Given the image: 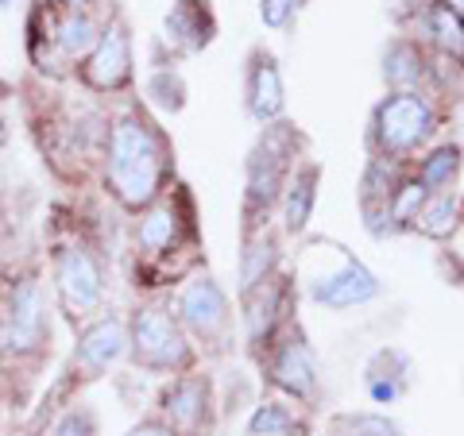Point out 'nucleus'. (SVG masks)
<instances>
[{
  "instance_id": "nucleus-22",
  "label": "nucleus",
  "mask_w": 464,
  "mask_h": 436,
  "mask_svg": "<svg viewBox=\"0 0 464 436\" xmlns=\"http://www.w3.org/2000/svg\"><path fill=\"white\" fill-rule=\"evenodd\" d=\"M275 263H279V247H275L271 236H248L244 243V255H240V289L248 294V289L264 286L271 274H275Z\"/></svg>"
},
{
  "instance_id": "nucleus-7",
  "label": "nucleus",
  "mask_w": 464,
  "mask_h": 436,
  "mask_svg": "<svg viewBox=\"0 0 464 436\" xmlns=\"http://www.w3.org/2000/svg\"><path fill=\"white\" fill-rule=\"evenodd\" d=\"M174 317H179L186 336H194L198 344H206V347L228 344L232 309H228L225 289L217 286L209 274H198V279H190L179 289V298H174Z\"/></svg>"
},
{
  "instance_id": "nucleus-21",
  "label": "nucleus",
  "mask_w": 464,
  "mask_h": 436,
  "mask_svg": "<svg viewBox=\"0 0 464 436\" xmlns=\"http://www.w3.org/2000/svg\"><path fill=\"white\" fill-rule=\"evenodd\" d=\"M248 436H306V417H302L295 405L267 398V402H259L256 413L248 417Z\"/></svg>"
},
{
  "instance_id": "nucleus-3",
  "label": "nucleus",
  "mask_w": 464,
  "mask_h": 436,
  "mask_svg": "<svg viewBox=\"0 0 464 436\" xmlns=\"http://www.w3.org/2000/svg\"><path fill=\"white\" fill-rule=\"evenodd\" d=\"M295 174V128L267 124L259 143L248 155V185H244V216H248V236H259V221L283 201V190Z\"/></svg>"
},
{
  "instance_id": "nucleus-27",
  "label": "nucleus",
  "mask_w": 464,
  "mask_h": 436,
  "mask_svg": "<svg viewBox=\"0 0 464 436\" xmlns=\"http://www.w3.org/2000/svg\"><path fill=\"white\" fill-rule=\"evenodd\" d=\"M337 429L348 436H399V425L383 413H348L337 421Z\"/></svg>"
},
{
  "instance_id": "nucleus-10",
  "label": "nucleus",
  "mask_w": 464,
  "mask_h": 436,
  "mask_svg": "<svg viewBox=\"0 0 464 436\" xmlns=\"http://www.w3.org/2000/svg\"><path fill=\"white\" fill-rule=\"evenodd\" d=\"M82 81L97 93H121L124 85H132V39L124 24H109L101 32L97 47L85 54Z\"/></svg>"
},
{
  "instance_id": "nucleus-23",
  "label": "nucleus",
  "mask_w": 464,
  "mask_h": 436,
  "mask_svg": "<svg viewBox=\"0 0 464 436\" xmlns=\"http://www.w3.org/2000/svg\"><path fill=\"white\" fill-rule=\"evenodd\" d=\"M418 178H422V185L430 194H449L460 174V147L457 143H441V147H433L422 163H418Z\"/></svg>"
},
{
  "instance_id": "nucleus-13",
  "label": "nucleus",
  "mask_w": 464,
  "mask_h": 436,
  "mask_svg": "<svg viewBox=\"0 0 464 436\" xmlns=\"http://www.w3.org/2000/svg\"><path fill=\"white\" fill-rule=\"evenodd\" d=\"M159 405H163V421L179 436H198L209 417V383L201 374H179L163 390Z\"/></svg>"
},
{
  "instance_id": "nucleus-8",
  "label": "nucleus",
  "mask_w": 464,
  "mask_h": 436,
  "mask_svg": "<svg viewBox=\"0 0 464 436\" xmlns=\"http://www.w3.org/2000/svg\"><path fill=\"white\" fill-rule=\"evenodd\" d=\"M51 340V321H47V305H43L39 282L24 279L12 286L8 305L0 313V352L5 355H39Z\"/></svg>"
},
{
  "instance_id": "nucleus-32",
  "label": "nucleus",
  "mask_w": 464,
  "mask_h": 436,
  "mask_svg": "<svg viewBox=\"0 0 464 436\" xmlns=\"http://www.w3.org/2000/svg\"><path fill=\"white\" fill-rule=\"evenodd\" d=\"M445 5H453V8L460 12V16H464V0H445Z\"/></svg>"
},
{
  "instance_id": "nucleus-1",
  "label": "nucleus",
  "mask_w": 464,
  "mask_h": 436,
  "mask_svg": "<svg viewBox=\"0 0 464 436\" xmlns=\"http://www.w3.org/2000/svg\"><path fill=\"white\" fill-rule=\"evenodd\" d=\"M170 174L167 136L140 109L121 112L105 136V182L124 209L143 213L163 197Z\"/></svg>"
},
{
  "instance_id": "nucleus-20",
  "label": "nucleus",
  "mask_w": 464,
  "mask_h": 436,
  "mask_svg": "<svg viewBox=\"0 0 464 436\" xmlns=\"http://www.w3.org/2000/svg\"><path fill=\"white\" fill-rule=\"evenodd\" d=\"M422 27H426L430 43L441 54H449V58H460L464 54V16H460L453 5H445V0H433V5L426 8V16H422Z\"/></svg>"
},
{
  "instance_id": "nucleus-24",
  "label": "nucleus",
  "mask_w": 464,
  "mask_h": 436,
  "mask_svg": "<svg viewBox=\"0 0 464 436\" xmlns=\"http://www.w3.org/2000/svg\"><path fill=\"white\" fill-rule=\"evenodd\" d=\"M453 228H457V197L453 194H430V201L411 221V232L430 236V240H449Z\"/></svg>"
},
{
  "instance_id": "nucleus-34",
  "label": "nucleus",
  "mask_w": 464,
  "mask_h": 436,
  "mask_svg": "<svg viewBox=\"0 0 464 436\" xmlns=\"http://www.w3.org/2000/svg\"><path fill=\"white\" fill-rule=\"evenodd\" d=\"M8 5H12V0H0V12H5V8H8Z\"/></svg>"
},
{
  "instance_id": "nucleus-28",
  "label": "nucleus",
  "mask_w": 464,
  "mask_h": 436,
  "mask_svg": "<svg viewBox=\"0 0 464 436\" xmlns=\"http://www.w3.org/2000/svg\"><path fill=\"white\" fill-rule=\"evenodd\" d=\"M298 0H259V20H264L271 32H283V27L295 20Z\"/></svg>"
},
{
  "instance_id": "nucleus-25",
  "label": "nucleus",
  "mask_w": 464,
  "mask_h": 436,
  "mask_svg": "<svg viewBox=\"0 0 464 436\" xmlns=\"http://www.w3.org/2000/svg\"><path fill=\"white\" fill-rule=\"evenodd\" d=\"M430 201V190L422 185V178L418 174H402V182L395 185V194H391L387 201V213H391V224L399 228H411V221L418 216V209H422Z\"/></svg>"
},
{
  "instance_id": "nucleus-30",
  "label": "nucleus",
  "mask_w": 464,
  "mask_h": 436,
  "mask_svg": "<svg viewBox=\"0 0 464 436\" xmlns=\"http://www.w3.org/2000/svg\"><path fill=\"white\" fill-rule=\"evenodd\" d=\"M128 436H179V432H174L167 421H143V425H136Z\"/></svg>"
},
{
  "instance_id": "nucleus-9",
  "label": "nucleus",
  "mask_w": 464,
  "mask_h": 436,
  "mask_svg": "<svg viewBox=\"0 0 464 436\" xmlns=\"http://www.w3.org/2000/svg\"><path fill=\"white\" fill-rule=\"evenodd\" d=\"M267 383L283 390L295 402H317L322 394V374H317V359L310 340L302 336V328L286 325L283 336H275L267 347Z\"/></svg>"
},
{
  "instance_id": "nucleus-29",
  "label": "nucleus",
  "mask_w": 464,
  "mask_h": 436,
  "mask_svg": "<svg viewBox=\"0 0 464 436\" xmlns=\"http://www.w3.org/2000/svg\"><path fill=\"white\" fill-rule=\"evenodd\" d=\"M51 436H97V421H93V413L90 410H70L63 421L54 425V432Z\"/></svg>"
},
{
  "instance_id": "nucleus-33",
  "label": "nucleus",
  "mask_w": 464,
  "mask_h": 436,
  "mask_svg": "<svg viewBox=\"0 0 464 436\" xmlns=\"http://www.w3.org/2000/svg\"><path fill=\"white\" fill-rule=\"evenodd\" d=\"M0 136H5V105H0Z\"/></svg>"
},
{
  "instance_id": "nucleus-6",
  "label": "nucleus",
  "mask_w": 464,
  "mask_h": 436,
  "mask_svg": "<svg viewBox=\"0 0 464 436\" xmlns=\"http://www.w3.org/2000/svg\"><path fill=\"white\" fill-rule=\"evenodd\" d=\"M54 294L66 317L85 321L105 301V270L85 243H70L54 251Z\"/></svg>"
},
{
  "instance_id": "nucleus-4",
  "label": "nucleus",
  "mask_w": 464,
  "mask_h": 436,
  "mask_svg": "<svg viewBox=\"0 0 464 436\" xmlns=\"http://www.w3.org/2000/svg\"><path fill=\"white\" fill-rule=\"evenodd\" d=\"M128 352H132L136 367L151 374H182L194 363L190 336L163 301H148L136 309L132 325H128Z\"/></svg>"
},
{
  "instance_id": "nucleus-5",
  "label": "nucleus",
  "mask_w": 464,
  "mask_h": 436,
  "mask_svg": "<svg viewBox=\"0 0 464 436\" xmlns=\"http://www.w3.org/2000/svg\"><path fill=\"white\" fill-rule=\"evenodd\" d=\"M329 263L317 255V247H306V259H302V279H306V294L310 301L325 305V309H356V305H368L380 298V279L344 251L341 243H333Z\"/></svg>"
},
{
  "instance_id": "nucleus-18",
  "label": "nucleus",
  "mask_w": 464,
  "mask_h": 436,
  "mask_svg": "<svg viewBox=\"0 0 464 436\" xmlns=\"http://www.w3.org/2000/svg\"><path fill=\"white\" fill-rule=\"evenodd\" d=\"M317 163H302L290 174L286 190H283V232L286 236H302L310 224V213H314V201H317Z\"/></svg>"
},
{
  "instance_id": "nucleus-17",
  "label": "nucleus",
  "mask_w": 464,
  "mask_h": 436,
  "mask_svg": "<svg viewBox=\"0 0 464 436\" xmlns=\"http://www.w3.org/2000/svg\"><path fill=\"white\" fill-rule=\"evenodd\" d=\"M101 32H105V27L90 16V8H63L51 27V47L63 54L66 62H78V58L85 62V54L97 47Z\"/></svg>"
},
{
  "instance_id": "nucleus-31",
  "label": "nucleus",
  "mask_w": 464,
  "mask_h": 436,
  "mask_svg": "<svg viewBox=\"0 0 464 436\" xmlns=\"http://www.w3.org/2000/svg\"><path fill=\"white\" fill-rule=\"evenodd\" d=\"M8 232V216H5V205H0V236Z\"/></svg>"
},
{
  "instance_id": "nucleus-16",
  "label": "nucleus",
  "mask_w": 464,
  "mask_h": 436,
  "mask_svg": "<svg viewBox=\"0 0 464 436\" xmlns=\"http://www.w3.org/2000/svg\"><path fill=\"white\" fill-rule=\"evenodd\" d=\"M426 78H430L426 51L414 39H391L383 51V81L391 85V93H422Z\"/></svg>"
},
{
  "instance_id": "nucleus-15",
  "label": "nucleus",
  "mask_w": 464,
  "mask_h": 436,
  "mask_svg": "<svg viewBox=\"0 0 464 436\" xmlns=\"http://www.w3.org/2000/svg\"><path fill=\"white\" fill-rule=\"evenodd\" d=\"M182 228H186V221L179 213V201H174V197H159L155 205H148L140 213L136 243H140V251L148 259H159V255H167L170 247L179 243Z\"/></svg>"
},
{
  "instance_id": "nucleus-11",
  "label": "nucleus",
  "mask_w": 464,
  "mask_h": 436,
  "mask_svg": "<svg viewBox=\"0 0 464 436\" xmlns=\"http://www.w3.org/2000/svg\"><path fill=\"white\" fill-rule=\"evenodd\" d=\"M128 355V325L121 317H97L78 332V344H74V367L85 374V379H97L105 374L109 367H116Z\"/></svg>"
},
{
  "instance_id": "nucleus-12",
  "label": "nucleus",
  "mask_w": 464,
  "mask_h": 436,
  "mask_svg": "<svg viewBox=\"0 0 464 436\" xmlns=\"http://www.w3.org/2000/svg\"><path fill=\"white\" fill-rule=\"evenodd\" d=\"M244 105H248L252 120L259 124H279L286 109V90H283V70L275 54L256 47L248 54V74H244Z\"/></svg>"
},
{
  "instance_id": "nucleus-19",
  "label": "nucleus",
  "mask_w": 464,
  "mask_h": 436,
  "mask_svg": "<svg viewBox=\"0 0 464 436\" xmlns=\"http://www.w3.org/2000/svg\"><path fill=\"white\" fill-rule=\"evenodd\" d=\"M406 383H411V359L395 347H383L380 355L368 363V394L372 402L380 405H391L395 398H402Z\"/></svg>"
},
{
  "instance_id": "nucleus-2",
  "label": "nucleus",
  "mask_w": 464,
  "mask_h": 436,
  "mask_svg": "<svg viewBox=\"0 0 464 436\" xmlns=\"http://www.w3.org/2000/svg\"><path fill=\"white\" fill-rule=\"evenodd\" d=\"M433 132H438V112H433L426 93H391L372 112L368 147L372 158L406 163L433 139Z\"/></svg>"
},
{
  "instance_id": "nucleus-14",
  "label": "nucleus",
  "mask_w": 464,
  "mask_h": 436,
  "mask_svg": "<svg viewBox=\"0 0 464 436\" xmlns=\"http://www.w3.org/2000/svg\"><path fill=\"white\" fill-rule=\"evenodd\" d=\"M217 32L209 0H174L167 20H163V39L179 54H198L201 47H209V39Z\"/></svg>"
},
{
  "instance_id": "nucleus-26",
  "label": "nucleus",
  "mask_w": 464,
  "mask_h": 436,
  "mask_svg": "<svg viewBox=\"0 0 464 436\" xmlns=\"http://www.w3.org/2000/svg\"><path fill=\"white\" fill-rule=\"evenodd\" d=\"M143 90H148L151 105L167 109V112H179V109L186 105V81H182L179 70H170V66L155 70V74L148 78V85H143Z\"/></svg>"
}]
</instances>
